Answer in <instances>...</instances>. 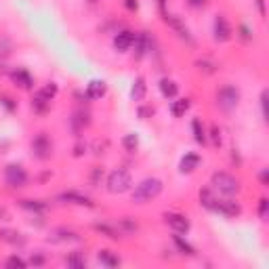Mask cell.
Wrapping results in <instances>:
<instances>
[{
	"label": "cell",
	"mask_w": 269,
	"mask_h": 269,
	"mask_svg": "<svg viewBox=\"0 0 269 269\" xmlns=\"http://www.w3.org/2000/svg\"><path fill=\"white\" fill-rule=\"evenodd\" d=\"M198 198H200V204H202L204 208H208L210 213H215V215L227 217V219H236V217L242 215V206H240V202L231 200V198H219L213 190H208V187L200 190Z\"/></svg>",
	"instance_id": "1"
},
{
	"label": "cell",
	"mask_w": 269,
	"mask_h": 269,
	"mask_svg": "<svg viewBox=\"0 0 269 269\" xmlns=\"http://www.w3.org/2000/svg\"><path fill=\"white\" fill-rule=\"evenodd\" d=\"M162 190H164V183H162V179L158 177H147L143 181H139L135 185V190L131 194L133 202L135 204H147L151 200H156V198L162 194Z\"/></svg>",
	"instance_id": "2"
},
{
	"label": "cell",
	"mask_w": 269,
	"mask_h": 269,
	"mask_svg": "<svg viewBox=\"0 0 269 269\" xmlns=\"http://www.w3.org/2000/svg\"><path fill=\"white\" fill-rule=\"evenodd\" d=\"M210 185H213V192L225 198H233L240 194V181L229 172H215L210 177Z\"/></svg>",
	"instance_id": "3"
},
{
	"label": "cell",
	"mask_w": 269,
	"mask_h": 269,
	"mask_svg": "<svg viewBox=\"0 0 269 269\" xmlns=\"http://www.w3.org/2000/svg\"><path fill=\"white\" fill-rule=\"evenodd\" d=\"M133 187V177L126 168H116L108 177V192L110 194H124Z\"/></svg>",
	"instance_id": "4"
},
{
	"label": "cell",
	"mask_w": 269,
	"mask_h": 269,
	"mask_svg": "<svg viewBox=\"0 0 269 269\" xmlns=\"http://www.w3.org/2000/svg\"><path fill=\"white\" fill-rule=\"evenodd\" d=\"M238 103H240V91L236 86L227 84L217 93V105L223 112H233L238 108Z\"/></svg>",
	"instance_id": "5"
},
{
	"label": "cell",
	"mask_w": 269,
	"mask_h": 269,
	"mask_svg": "<svg viewBox=\"0 0 269 269\" xmlns=\"http://www.w3.org/2000/svg\"><path fill=\"white\" fill-rule=\"evenodd\" d=\"M28 170L23 168L21 164H7V168H5V183L9 185V187H13V190H17V187H23L28 183Z\"/></svg>",
	"instance_id": "6"
},
{
	"label": "cell",
	"mask_w": 269,
	"mask_h": 269,
	"mask_svg": "<svg viewBox=\"0 0 269 269\" xmlns=\"http://www.w3.org/2000/svg\"><path fill=\"white\" fill-rule=\"evenodd\" d=\"M32 154L38 160H49L53 154V141L46 133H38L32 139Z\"/></svg>",
	"instance_id": "7"
},
{
	"label": "cell",
	"mask_w": 269,
	"mask_h": 269,
	"mask_svg": "<svg viewBox=\"0 0 269 269\" xmlns=\"http://www.w3.org/2000/svg\"><path fill=\"white\" fill-rule=\"evenodd\" d=\"M164 23L170 28V30H174L179 34V38H183L185 42H190V44H194V36H192V32H190V28L185 26V21L179 17V15H174V13H164Z\"/></svg>",
	"instance_id": "8"
},
{
	"label": "cell",
	"mask_w": 269,
	"mask_h": 269,
	"mask_svg": "<svg viewBox=\"0 0 269 269\" xmlns=\"http://www.w3.org/2000/svg\"><path fill=\"white\" fill-rule=\"evenodd\" d=\"M162 219H164V223L174 233H187V231L192 229L190 219H187L185 215H181V213H164V215H162Z\"/></svg>",
	"instance_id": "9"
},
{
	"label": "cell",
	"mask_w": 269,
	"mask_h": 269,
	"mask_svg": "<svg viewBox=\"0 0 269 269\" xmlns=\"http://www.w3.org/2000/svg\"><path fill=\"white\" fill-rule=\"evenodd\" d=\"M57 200L63 202V204H76V206H86V208L95 206V202H93L86 194H80V192H74V190L61 192L59 196H57Z\"/></svg>",
	"instance_id": "10"
},
{
	"label": "cell",
	"mask_w": 269,
	"mask_h": 269,
	"mask_svg": "<svg viewBox=\"0 0 269 269\" xmlns=\"http://www.w3.org/2000/svg\"><path fill=\"white\" fill-rule=\"evenodd\" d=\"M213 34H215V40L217 42H227L231 38V26H229V21L225 15H217L215 17V26H213Z\"/></svg>",
	"instance_id": "11"
},
{
	"label": "cell",
	"mask_w": 269,
	"mask_h": 269,
	"mask_svg": "<svg viewBox=\"0 0 269 269\" xmlns=\"http://www.w3.org/2000/svg\"><path fill=\"white\" fill-rule=\"evenodd\" d=\"M133 49H135V57H137V59H143V57L151 51V36H149L147 32H137L135 34Z\"/></svg>",
	"instance_id": "12"
},
{
	"label": "cell",
	"mask_w": 269,
	"mask_h": 269,
	"mask_svg": "<svg viewBox=\"0 0 269 269\" xmlns=\"http://www.w3.org/2000/svg\"><path fill=\"white\" fill-rule=\"evenodd\" d=\"M133 42H135V32L131 30H120L118 34L114 36V49L118 53H126L133 49Z\"/></svg>",
	"instance_id": "13"
},
{
	"label": "cell",
	"mask_w": 269,
	"mask_h": 269,
	"mask_svg": "<svg viewBox=\"0 0 269 269\" xmlns=\"http://www.w3.org/2000/svg\"><path fill=\"white\" fill-rule=\"evenodd\" d=\"M11 80L23 91L34 88V78H32V74L28 72V69H23V67H15L13 72H11Z\"/></svg>",
	"instance_id": "14"
},
{
	"label": "cell",
	"mask_w": 269,
	"mask_h": 269,
	"mask_svg": "<svg viewBox=\"0 0 269 269\" xmlns=\"http://www.w3.org/2000/svg\"><path fill=\"white\" fill-rule=\"evenodd\" d=\"M200 162H202L200 154H196V151H187V154L181 158V162H179V170L183 174H192L198 166H200Z\"/></svg>",
	"instance_id": "15"
},
{
	"label": "cell",
	"mask_w": 269,
	"mask_h": 269,
	"mask_svg": "<svg viewBox=\"0 0 269 269\" xmlns=\"http://www.w3.org/2000/svg\"><path fill=\"white\" fill-rule=\"evenodd\" d=\"M105 93H108V84H105V80H91V82L86 84L84 97L91 99V101H95V99L105 97Z\"/></svg>",
	"instance_id": "16"
},
{
	"label": "cell",
	"mask_w": 269,
	"mask_h": 269,
	"mask_svg": "<svg viewBox=\"0 0 269 269\" xmlns=\"http://www.w3.org/2000/svg\"><path fill=\"white\" fill-rule=\"evenodd\" d=\"M32 110L36 112L38 116H44L46 112L51 110V99L46 97L42 91H36L34 93V97H32Z\"/></svg>",
	"instance_id": "17"
},
{
	"label": "cell",
	"mask_w": 269,
	"mask_h": 269,
	"mask_svg": "<svg viewBox=\"0 0 269 269\" xmlns=\"http://www.w3.org/2000/svg\"><path fill=\"white\" fill-rule=\"evenodd\" d=\"M158 86H160V93H162V97L164 99H174L179 95V84L174 82V80H170V78H162Z\"/></svg>",
	"instance_id": "18"
},
{
	"label": "cell",
	"mask_w": 269,
	"mask_h": 269,
	"mask_svg": "<svg viewBox=\"0 0 269 269\" xmlns=\"http://www.w3.org/2000/svg\"><path fill=\"white\" fill-rule=\"evenodd\" d=\"M0 240L11 244V246H23L26 244V238H23V233L19 231H13V229H0Z\"/></svg>",
	"instance_id": "19"
},
{
	"label": "cell",
	"mask_w": 269,
	"mask_h": 269,
	"mask_svg": "<svg viewBox=\"0 0 269 269\" xmlns=\"http://www.w3.org/2000/svg\"><path fill=\"white\" fill-rule=\"evenodd\" d=\"M192 135L196 139V143H200V145H206L208 143V133H206L204 122L200 118H194L192 120Z\"/></svg>",
	"instance_id": "20"
},
{
	"label": "cell",
	"mask_w": 269,
	"mask_h": 269,
	"mask_svg": "<svg viewBox=\"0 0 269 269\" xmlns=\"http://www.w3.org/2000/svg\"><path fill=\"white\" fill-rule=\"evenodd\" d=\"M147 95V84H145V78L143 76H137L133 80V88H131V97L133 101H143Z\"/></svg>",
	"instance_id": "21"
},
{
	"label": "cell",
	"mask_w": 269,
	"mask_h": 269,
	"mask_svg": "<svg viewBox=\"0 0 269 269\" xmlns=\"http://www.w3.org/2000/svg\"><path fill=\"white\" fill-rule=\"evenodd\" d=\"M19 206L23 208V210H28V213H34V215H42V213H46V208H49V204L46 202H42V200H19Z\"/></svg>",
	"instance_id": "22"
},
{
	"label": "cell",
	"mask_w": 269,
	"mask_h": 269,
	"mask_svg": "<svg viewBox=\"0 0 269 269\" xmlns=\"http://www.w3.org/2000/svg\"><path fill=\"white\" fill-rule=\"evenodd\" d=\"M49 240H51V242H78L80 236H78L76 231H72V229L59 227V229H55V231H53V236H51Z\"/></svg>",
	"instance_id": "23"
},
{
	"label": "cell",
	"mask_w": 269,
	"mask_h": 269,
	"mask_svg": "<svg viewBox=\"0 0 269 269\" xmlns=\"http://www.w3.org/2000/svg\"><path fill=\"white\" fill-rule=\"evenodd\" d=\"M192 108V101L187 99V97H181V99H177L174 97V101L170 103V114L174 116V118H183L185 116V112Z\"/></svg>",
	"instance_id": "24"
},
{
	"label": "cell",
	"mask_w": 269,
	"mask_h": 269,
	"mask_svg": "<svg viewBox=\"0 0 269 269\" xmlns=\"http://www.w3.org/2000/svg\"><path fill=\"white\" fill-rule=\"evenodd\" d=\"M172 242H174V246H177V250H179L181 254H185V256H196V248H194L187 240H183L181 233H174V236H172Z\"/></svg>",
	"instance_id": "25"
},
{
	"label": "cell",
	"mask_w": 269,
	"mask_h": 269,
	"mask_svg": "<svg viewBox=\"0 0 269 269\" xmlns=\"http://www.w3.org/2000/svg\"><path fill=\"white\" fill-rule=\"evenodd\" d=\"M93 229H95L97 233H101V236L110 238V240H120L122 238L120 236V229H116V227H112L108 223H93Z\"/></svg>",
	"instance_id": "26"
},
{
	"label": "cell",
	"mask_w": 269,
	"mask_h": 269,
	"mask_svg": "<svg viewBox=\"0 0 269 269\" xmlns=\"http://www.w3.org/2000/svg\"><path fill=\"white\" fill-rule=\"evenodd\" d=\"M97 261L103 265V267H118L122 261L120 256H116L112 250H99L97 252Z\"/></svg>",
	"instance_id": "27"
},
{
	"label": "cell",
	"mask_w": 269,
	"mask_h": 269,
	"mask_svg": "<svg viewBox=\"0 0 269 269\" xmlns=\"http://www.w3.org/2000/svg\"><path fill=\"white\" fill-rule=\"evenodd\" d=\"M65 265H67V267H76V269L86 267V256H84V252H80V250L69 252V254L65 256Z\"/></svg>",
	"instance_id": "28"
},
{
	"label": "cell",
	"mask_w": 269,
	"mask_h": 269,
	"mask_svg": "<svg viewBox=\"0 0 269 269\" xmlns=\"http://www.w3.org/2000/svg\"><path fill=\"white\" fill-rule=\"evenodd\" d=\"M88 122H91V120H88V116L82 114V112H76V114L72 116V126H74V131H76V133H80L84 126H88Z\"/></svg>",
	"instance_id": "29"
},
{
	"label": "cell",
	"mask_w": 269,
	"mask_h": 269,
	"mask_svg": "<svg viewBox=\"0 0 269 269\" xmlns=\"http://www.w3.org/2000/svg\"><path fill=\"white\" fill-rule=\"evenodd\" d=\"M122 145H124V149H126V151H137V147H139V137H137L135 133L124 135Z\"/></svg>",
	"instance_id": "30"
},
{
	"label": "cell",
	"mask_w": 269,
	"mask_h": 269,
	"mask_svg": "<svg viewBox=\"0 0 269 269\" xmlns=\"http://www.w3.org/2000/svg\"><path fill=\"white\" fill-rule=\"evenodd\" d=\"M7 267H9V269H17V267H28V261H26V259H21V256H17V254H11L9 259H7Z\"/></svg>",
	"instance_id": "31"
},
{
	"label": "cell",
	"mask_w": 269,
	"mask_h": 269,
	"mask_svg": "<svg viewBox=\"0 0 269 269\" xmlns=\"http://www.w3.org/2000/svg\"><path fill=\"white\" fill-rule=\"evenodd\" d=\"M0 105H3L7 112H15V110H17V101L11 99L9 95H0Z\"/></svg>",
	"instance_id": "32"
},
{
	"label": "cell",
	"mask_w": 269,
	"mask_h": 269,
	"mask_svg": "<svg viewBox=\"0 0 269 269\" xmlns=\"http://www.w3.org/2000/svg\"><path fill=\"white\" fill-rule=\"evenodd\" d=\"M120 225L124 227V231H126V233H133V231H137V229H139L137 221H133L131 217H124V219H120Z\"/></svg>",
	"instance_id": "33"
},
{
	"label": "cell",
	"mask_w": 269,
	"mask_h": 269,
	"mask_svg": "<svg viewBox=\"0 0 269 269\" xmlns=\"http://www.w3.org/2000/svg\"><path fill=\"white\" fill-rule=\"evenodd\" d=\"M137 116L141 120H147V118L154 116V108H151V105H139V108H137Z\"/></svg>",
	"instance_id": "34"
},
{
	"label": "cell",
	"mask_w": 269,
	"mask_h": 269,
	"mask_svg": "<svg viewBox=\"0 0 269 269\" xmlns=\"http://www.w3.org/2000/svg\"><path fill=\"white\" fill-rule=\"evenodd\" d=\"M196 65H198V69H200V72H204V74H215V72H217V65H215L213 61H196Z\"/></svg>",
	"instance_id": "35"
},
{
	"label": "cell",
	"mask_w": 269,
	"mask_h": 269,
	"mask_svg": "<svg viewBox=\"0 0 269 269\" xmlns=\"http://www.w3.org/2000/svg\"><path fill=\"white\" fill-rule=\"evenodd\" d=\"M208 135H210V139H213V145H221V128L217 126V124H213L210 126V131H208Z\"/></svg>",
	"instance_id": "36"
},
{
	"label": "cell",
	"mask_w": 269,
	"mask_h": 269,
	"mask_svg": "<svg viewBox=\"0 0 269 269\" xmlns=\"http://www.w3.org/2000/svg\"><path fill=\"white\" fill-rule=\"evenodd\" d=\"M267 213H269V200H267V198H261V202H259V217H261V221H267Z\"/></svg>",
	"instance_id": "37"
},
{
	"label": "cell",
	"mask_w": 269,
	"mask_h": 269,
	"mask_svg": "<svg viewBox=\"0 0 269 269\" xmlns=\"http://www.w3.org/2000/svg\"><path fill=\"white\" fill-rule=\"evenodd\" d=\"M101 179H103V170H101V168H93V174H91V183L97 187V185L101 183Z\"/></svg>",
	"instance_id": "38"
},
{
	"label": "cell",
	"mask_w": 269,
	"mask_h": 269,
	"mask_svg": "<svg viewBox=\"0 0 269 269\" xmlns=\"http://www.w3.org/2000/svg\"><path fill=\"white\" fill-rule=\"evenodd\" d=\"M238 32H240V36H242L244 40H246V42H248V40H252V32H250V28H248V26H244V23H242V26L238 28Z\"/></svg>",
	"instance_id": "39"
},
{
	"label": "cell",
	"mask_w": 269,
	"mask_h": 269,
	"mask_svg": "<svg viewBox=\"0 0 269 269\" xmlns=\"http://www.w3.org/2000/svg\"><path fill=\"white\" fill-rule=\"evenodd\" d=\"M30 263H32L34 267H40V265H44V263H46V259H44L42 254H34L32 259H30Z\"/></svg>",
	"instance_id": "40"
},
{
	"label": "cell",
	"mask_w": 269,
	"mask_h": 269,
	"mask_svg": "<svg viewBox=\"0 0 269 269\" xmlns=\"http://www.w3.org/2000/svg\"><path fill=\"white\" fill-rule=\"evenodd\" d=\"M187 5H190L192 9H202L208 5V0H187Z\"/></svg>",
	"instance_id": "41"
},
{
	"label": "cell",
	"mask_w": 269,
	"mask_h": 269,
	"mask_svg": "<svg viewBox=\"0 0 269 269\" xmlns=\"http://www.w3.org/2000/svg\"><path fill=\"white\" fill-rule=\"evenodd\" d=\"M261 110H263V118L267 120V91L261 93Z\"/></svg>",
	"instance_id": "42"
},
{
	"label": "cell",
	"mask_w": 269,
	"mask_h": 269,
	"mask_svg": "<svg viewBox=\"0 0 269 269\" xmlns=\"http://www.w3.org/2000/svg\"><path fill=\"white\" fill-rule=\"evenodd\" d=\"M84 151H86V143H84V145H82V143H78V145L74 147V156L78 158V156H82Z\"/></svg>",
	"instance_id": "43"
},
{
	"label": "cell",
	"mask_w": 269,
	"mask_h": 269,
	"mask_svg": "<svg viewBox=\"0 0 269 269\" xmlns=\"http://www.w3.org/2000/svg\"><path fill=\"white\" fill-rule=\"evenodd\" d=\"M124 7L128 11H137L139 9V3H137V0H124Z\"/></svg>",
	"instance_id": "44"
},
{
	"label": "cell",
	"mask_w": 269,
	"mask_h": 269,
	"mask_svg": "<svg viewBox=\"0 0 269 269\" xmlns=\"http://www.w3.org/2000/svg\"><path fill=\"white\" fill-rule=\"evenodd\" d=\"M254 3H256V9H259L261 17H265V13H267V11H265V0H254Z\"/></svg>",
	"instance_id": "45"
},
{
	"label": "cell",
	"mask_w": 269,
	"mask_h": 269,
	"mask_svg": "<svg viewBox=\"0 0 269 269\" xmlns=\"http://www.w3.org/2000/svg\"><path fill=\"white\" fill-rule=\"evenodd\" d=\"M259 177H261V183H263V185H267V170H263V172L259 174Z\"/></svg>",
	"instance_id": "46"
},
{
	"label": "cell",
	"mask_w": 269,
	"mask_h": 269,
	"mask_svg": "<svg viewBox=\"0 0 269 269\" xmlns=\"http://www.w3.org/2000/svg\"><path fill=\"white\" fill-rule=\"evenodd\" d=\"M91 3H95V0H91Z\"/></svg>",
	"instance_id": "47"
}]
</instances>
